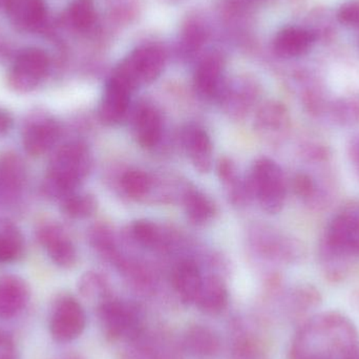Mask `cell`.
Listing matches in <instances>:
<instances>
[{"label": "cell", "mask_w": 359, "mask_h": 359, "mask_svg": "<svg viewBox=\"0 0 359 359\" xmlns=\"http://www.w3.org/2000/svg\"><path fill=\"white\" fill-rule=\"evenodd\" d=\"M22 238L14 229L0 231V263H10L22 252Z\"/></svg>", "instance_id": "cell-29"}, {"label": "cell", "mask_w": 359, "mask_h": 359, "mask_svg": "<svg viewBox=\"0 0 359 359\" xmlns=\"http://www.w3.org/2000/svg\"><path fill=\"white\" fill-rule=\"evenodd\" d=\"M128 345L124 359H177L174 349L165 339L147 330Z\"/></svg>", "instance_id": "cell-19"}, {"label": "cell", "mask_w": 359, "mask_h": 359, "mask_svg": "<svg viewBox=\"0 0 359 359\" xmlns=\"http://www.w3.org/2000/svg\"><path fill=\"white\" fill-rule=\"evenodd\" d=\"M184 210L190 223L205 225L215 217V207L208 196L196 189H188L184 194Z\"/></svg>", "instance_id": "cell-23"}, {"label": "cell", "mask_w": 359, "mask_h": 359, "mask_svg": "<svg viewBox=\"0 0 359 359\" xmlns=\"http://www.w3.org/2000/svg\"><path fill=\"white\" fill-rule=\"evenodd\" d=\"M86 323L88 316L81 303L72 295H65L53 305L48 318V331L58 343H71L81 337Z\"/></svg>", "instance_id": "cell-6"}, {"label": "cell", "mask_w": 359, "mask_h": 359, "mask_svg": "<svg viewBox=\"0 0 359 359\" xmlns=\"http://www.w3.org/2000/svg\"><path fill=\"white\" fill-rule=\"evenodd\" d=\"M121 186L124 192L133 198H141L149 194L151 179L141 170H128L122 176Z\"/></svg>", "instance_id": "cell-27"}, {"label": "cell", "mask_w": 359, "mask_h": 359, "mask_svg": "<svg viewBox=\"0 0 359 359\" xmlns=\"http://www.w3.org/2000/svg\"><path fill=\"white\" fill-rule=\"evenodd\" d=\"M165 58L159 48L147 46L135 50L113 76L134 92L139 86L155 81L164 69Z\"/></svg>", "instance_id": "cell-5"}, {"label": "cell", "mask_w": 359, "mask_h": 359, "mask_svg": "<svg viewBox=\"0 0 359 359\" xmlns=\"http://www.w3.org/2000/svg\"><path fill=\"white\" fill-rule=\"evenodd\" d=\"M6 0H0V6H6Z\"/></svg>", "instance_id": "cell-42"}, {"label": "cell", "mask_w": 359, "mask_h": 359, "mask_svg": "<svg viewBox=\"0 0 359 359\" xmlns=\"http://www.w3.org/2000/svg\"><path fill=\"white\" fill-rule=\"evenodd\" d=\"M288 123V111L282 103H265L255 116V128L264 135L278 134L286 130Z\"/></svg>", "instance_id": "cell-22"}, {"label": "cell", "mask_w": 359, "mask_h": 359, "mask_svg": "<svg viewBox=\"0 0 359 359\" xmlns=\"http://www.w3.org/2000/svg\"><path fill=\"white\" fill-rule=\"evenodd\" d=\"M247 183L251 194L257 198L266 212L276 215L282 210L286 200V184L278 163L267 158L257 160Z\"/></svg>", "instance_id": "cell-4"}, {"label": "cell", "mask_w": 359, "mask_h": 359, "mask_svg": "<svg viewBox=\"0 0 359 359\" xmlns=\"http://www.w3.org/2000/svg\"><path fill=\"white\" fill-rule=\"evenodd\" d=\"M92 166L88 147L82 142H69L55 154L48 168V190L67 196L86 178Z\"/></svg>", "instance_id": "cell-2"}, {"label": "cell", "mask_w": 359, "mask_h": 359, "mask_svg": "<svg viewBox=\"0 0 359 359\" xmlns=\"http://www.w3.org/2000/svg\"><path fill=\"white\" fill-rule=\"evenodd\" d=\"M182 143L194 168L202 174L210 172L213 149L206 130L198 126H186L182 133Z\"/></svg>", "instance_id": "cell-11"}, {"label": "cell", "mask_w": 359, "mask_h": 359, "mask_svg": "<svg viewBox=\"0 0 359 359\" xmlns=\"http://www.w3.org/2000/svg\"><path fill=\"white\" fill-rule=\"evenodd\" d=\"M133 133L137 143L143 149L157 147L163 133V120L156 107L140 105L133 117Z\"/></svg>", "instance_id": "cell-12"}, {"label": "cell", "mask_w": 359, "mask_h": 359, "mask_svg": "<svg viewBox=\"0 0 359 359\" xmlns=\"http://www.w3.org/2000/svg\"><path fill=\"white\" fill-rule=\"evenodd\" d=\"M314 42V35L307 29L287 27L274 40V50L278 56L295 58L307 53Z\"/></svg>", "instance_id": "cell-20"}, {"label": "cell", "mask_w": 359, "mask_h": 359, "mask_svg": "<svg viewBox=\"0 0 359 359\" xmlns=\"http://www.w3.org/2000/svg\"><path fill=\"white\" fill-rule=\"evenodd\" d=\"M217 170L219 178L223 182L224 185L238 177L236 164L228 158H223V159L219 160Z\"/></svg>", "instance_id": "cell-36"}, {"label": "cell", "mask_w": 359, "mask_h": 359, "mask_svg": "<svg viewBox=\"0 0 359 359\" xmlns=\"http://www.w3.org/2000/svg\"><path fill=\"white\" fill-rule=\"evenodd\" d=\"M79 291L84 299L97 302V306L111 297L107 280L94 272H88L82 276L79 282Z\"/></svg>", "instance_id": "cell-24"}, {"label": "cell", "mask_w": 359, "mask_h": 359, "mask_svg": "<svg viewBox=\"0 0 359 359\" xmlns=\"http://www.w3.org/2000/svg\"><path fill=\"white\" fill-rule=\"evenodd\" d=\"M25 170L18 158L6 157L0 163V185L4 189L14 190L20 187Z\"/></svg>", "instance_id": "cell-28"}, {"label": "cell", "mask_w": 359, "mask_h": 359, "mask_svg": "<svg viewBox=\"0 0 359 359\" xmlns=\"http://www.w3.org/2000/svg\"><path fill=\"white\" fill-rule=\"evenodd\" d=\"M97 316L107 339L128 344L147 330L144 310L132 301L109 297L97 306Z\"/></svg>", "instance_id": "cell-3"}, {"label": "cell", "mask_w": 359, "mask_h": 359, "mask_svg": "<svg viewBox=\"0 0 359 359\" xmlns=\"http://www.w3.org/2000/svg\"><path fill=\"white\" fill-rule=\"evenodd\" d=\"M327 246L335 257H359V217L352 211L341 213L329 224Z\"/></svg>", "instance_id": "cell-8"}, {"label": "cell", "mask_w": 359, "mask_h": 359, "mask_svg": "<svg viewBox=\"0 0 359 359\" xmlns=\"http://www.w3.org/2000/svg\"><path fill=\"white\" fill-rule=\"evenodd\" d=\"M97 200L88 194H71L63 201V210L73 219H86L96 211Z\"/></svg>", "instance_id": "cell-25"}, {"label": "cell", "mask_w": 359, "mask_h": 359, "mask_svg": "<svg viewBox=\"0 0 359 359\" xmlns=\"http://www.w3.org/2000/svg\"><path fill=\"white\" fill-rule=\"evenodd\" d=\"M11 121L8 120V117L4 114L0 113V134L1 133L6 132L10 128Z\"/></svg>", "instance_id": "cell-38"}, {"label": "cell", "mask_w": 359, "mask_h": 359, "mask_svg": "<svg viewBox=\"0 0 359 359\" xmlns=\"http://www.w3.org/2000/svg\"><path fill=\"white\" fill-rule=\"evenodd\" d=\"M293 189L297 196H302V198H309L314 194L316 185L309 176L301 174L297 175L293 180Z\"/></svg>", "instance_id": "cell-35"}, {"label": "cell", "mask_w": 359, "mask_h": 359, "mask_svg": "<svg viewBox=\"0 0 359 359\" xmlns=\"http://www.w3.org/2000/svg\"><path fill=\"white\" fill-rule=\"evenodd\" d=\"M60 359H80V358H78V356H75V355H67V356H65V358H61Z\"/></svg>", "instance_id": "cell-41"}, {"label": "cell", "mask_w": 359, "mask_h": 359, "mask_svg": "<svg viewBox=\"0 0 359 359\" xmlns=\"http://www.w3.org/2000/svg\"><path fill=\"white\" fill-rule=\"evenodd\" d=\"M132 90L116 78H111L105 88L100 107L99 118L105 126H116L128 115Z\"/></svg>", "instance_id": "cell-10"}, {"label": "cell", "mask_w": 359, "mask_h": 359, "mask_svg": "<svg viewBox=\"0 0 359 359\" xmlns=\"http://www.w3.org/2000/svg\"><path fill=\"white\" fill-rule=\"evenodd\" d=\"M132 232L135 240L145 247L157 246L161 238L157 226L149 221L135 222Z\"/></svg>", "instance_id": "cell-31"}, {"label": "cell", "mask_w": 359, "mask_h": 359, "mask_svg": "<svg viewBox=\"0 0 359 359\" xmlns=\"http://www.w3.org/2000/svg\"><path fill=\"white\" fill-rule=\"evenodd\" d=\"M0 359H20L14 337L2 329H0Z\"/></svg>", "instance_id": "cell-33"}, {"label": "cell", "mask_w": 359, "mask_h": 359, "mask_svg": "<svg viewBox=\"0 0 359 359\" xmlns=\"http://www.w3.org/2000/svg\"><path fill=\"white\" fill-rule=\"evenodd\" d=\"M60 130L58 124L50 119L34 121L25 128L22 143L31 156L44 155L58 140Z\"/></svg>", "instance_id": "cell-18"}, {"label": "cell", "mask_w": 359, "mask_h": 359, "mask_svg": "<svg viewBox=\"0 0 359 359\" xmlns=\"http://www.w3.org/2000/svg\"><path fill=\"white\" fill-rule=\"evenodd\" d=\"M29 302V289L18 276L0 278V318L12 320L22 313Z\"/></svg>", "instance_id": "cell-13"}, {"label": "cell", "mask_w": 359, "mask_h": 359, "mask_svg": "<svg viewBox=\"0 0 359 359\" xmlns=\"http://www.w3.org/2000/svg\"><path fill=\"white\" fill-rule=\"evenodd\" d=\"M347 359H359V346L353 352H352L351 354H350L349 358Z\"/></svg>", "instance_id": "cell-40"}, {"label": "cell", "mask_w": 359, "mask_h": 359, "mask_svg": "<svg viewBox=\"0 0 359 359\" xmlns=\"http://www.w3.org/2000/svg\"><path fill=\"white\" fill-rule=\"evenodd\" d=\"M337 18L343 25H359V1L353 0L343 4L337 13Z\"/></svg>", "instance_id": "cell-34"}, {"label": "cell", "mask_w": 359, "mask_h": 359, "mask_svg": "<svg viewBox=\"0 0 359 359\" xmlns=\"http://www.w3.org/2000/svg\"><path fill=\"white\" fill-rule=\"evenodd\" d=\"M181 349L191 358L212 359L219 355L222 341L219 334L205 325L188 327L181 339Z\"/></svg>", "instance_id": "cell-9"}, {"label": "cell", "mask_w": 359, "mask_h": 359, "mask_svg": "<svg viewBox=\"0 0 359 359\" xmlns=\"http://www.w3.org/2000/svg\"><path fill=\"white\" fill-rule=\"evenodd\" d=\"M229 292L225 282L217 276H204L194 305L203 313L217 316L227 308Z\"/></svg>", "instance_id": "cell-17"}, {"label": "cell", "mask_w": 359, "mask_h": 359, "mask_svg": "<svg viewBox=\"0 0 359 359\" xmlns=\"http://www.w3.org/2000/svg\"><path fill=\"white\" fill-rule=\"evenodd\" d=\"M203 278L204 276L201 273L198 266L189 259L180 262L174 268L172 286L182 303L186 305L194 304L202 286Z\"/></svg>", "instance_id": "cell-15"}, {"label": "cell", "mask_w": 359, "mask_h": 359, "mask_svg": "<svg viewBox=\"0 0 359 359\" xmlns=\"http://www.w3.org/2000/svg\"><path fill=\"white\" fill-rule=\"evenodd\" d=\"M48 71V58L43 50L27 48L17 57L8 74V83L17 92L37 88Z\"/></svg>", "instance_id": "cell-7"}, {"label": "cell", "mask_w": 359, "mask_h": 359, "mask_svg": "<svg viewBox=\"0 0 359 359\" xmlns=\"http://www.w3.org/2000/svg\"><path fill=\"white\" fill-rule=\"evenodd\" d=\"M4 8L11 22L23 31L38 29L46 20L42 0H6Z\"/></svg>", "instance_id": "cell-16"}, {"label": "cell", "mask_w": 359, "mask_h": 359, "mask_svg": "<svg viewBox=\"0 0 359 359\" xmlns=\"http://www.w3.org/2000/svg\"><path fill=\"white\" fill-rule=\"evenodd\" d=\"M113 236L105 226L97 225L90 231V243L96 250H98L103 257L116 261L115 245H114Z\"/></svg>", "instance_id": "cell-30"}, {"label": "cell", "mask_w": 359, "mask_h": 359, "mask_svg": "<svg viewBox=\"0 0 359 359\" xmlns=\"http://www.w3.org/2000/svg\"><path fill=\"white\" fill-rule=\"evenodd\" d=\"M350 157L359 172V136L352 141L351 147H350Z\"/></svg>", "instance_id": "cell-37"}, {"label": "cell", "mask_w": 359, "mask_h": 359, "mask_svg": "<svg viewBox=\"0 0 359 359\" xmlns=\"http://www.w3.org/2000/svg\"><path fill=\"white\" fill-rule=\"evenodd\" d=\"M359 346L358 332L349 318L328 311L304 320L289 349V359H347Z\"/></svg>", "instance_id": "cell-1"}, {"label": "cell", "mask_w": 359, "mask_h": 359, "mask_svg": "<svg viewBox=\"0 0 359 359\" xmlns=\"http://www.w3.org/2000/svg\"><path fill=\"white\" fill-rule=\"evenodd\" d=\"M222 71L223 65L221 59L217 57H209L200 63L194 75V84L200 95L206 98H213L219 95Z\"/></svg>", "instance_id": "cell-21"}, {"label": "cell", "mask_w": 359, "mask_h": 359, "mask_svg": "<svg viewBox=\"0 0 359 359\" xmlns=\"http://www.w3.org/2000/svg\"><path fill=\"white\" fill-rule=\"evenodd\" d=\"M232 359H267L257 341L250 337H240L236 339Z\"/></svg>", "instance_id": "cell-32"}, {"label": "cell", "mask_w": 359, "mask_h": 359, "mask_svg": "<svg viewBox=\"0 0 359 359\" xmlns=\"http://www.w3.org/2000/svg\"><path fill=\"white\" fill-rule=\"evenodd\" d=\"M352 303H353L354 308H355L356 311L359 313V292L354 294L353 302H352Z\"/></svg>", "instance_id": "cell-39"}, {"label": "cell", "mask_w": 359, "mask_h": 359, "mask_svg": "<svg viewBox=\"0 0 359 359\" xmlns=\"http://www.w3.org/2000/svg\"><path fill=\"white\" fill-rule=\"evenodd\" d=\"M96 18L94 4L90 0H77L67 11V19L72 27L84 31L92 27Z\"/></svg>", "instance_id": "cell-26"}, {"label": "cell", "mask_w": 359, "mask_h": 359, "mask_svg": "<svg viewBox=\"0 0 359 359\" xmlns=\"http://www.w3.org/2000/svg\"><path fill=\"white\" fill-rule=\"evenodd\" d=\"M38 238L57 266L71 268L75 265L77 251L69 236L60 228L54 225L44 226L39 230Z\"/></svg>", "instance_id": "cell-14"}]
</instances>
